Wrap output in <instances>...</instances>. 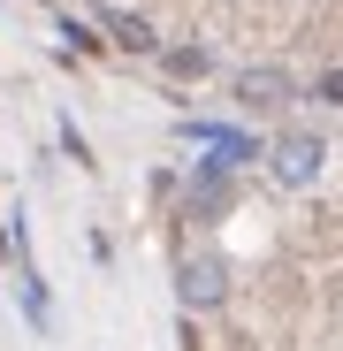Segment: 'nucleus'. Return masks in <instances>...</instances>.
<instances>
[{
    "label": "nucleus",
    "instance_id": "1",
    "mask_svg": "<svg viewBox=\"0 0 343 351\" xmlns=\"http://www.w3.org/2000/svg\"><path fill=\"white\" fill-rule=\"evenodd\" d=\"M176 138L183 145H199L214 168H229V176H244V168H259V153H267V138L259 130H244V123H214V114H176Z\"/></svg>",
    "mask_w": 343,
    "mask_h": 351
},
{
    "label": "nucleus",
    "instance_id": "2",
    "mask_svg": "<svg viewBox=\"0 0 343 351\" xmlns=\"http://www.w3.org/2000/svg\"><path fill=\"white\" fill-rule=\"evenodd\" d=\"M267 176L282 191H313L320 184V168H328V138L320 130H282V138H267Z\"/></svg>",
    "mask_w": 343,
    "mask_h": 351
},
{
    "label": "nucleus",
    "instance_id": "3",
    "mask_svg": "<svg viewBox=\"0 0 343 351\" xmlns=\"http://www.w3.org/2000/svg\"><path fill=\"white\" fill-rule=\"evenodd\" d=\"M176 306H183V313L229 306V260H221V252H183V260H176Z\"/></svg>",
    "mask_w": 343,
    "mask_h": 351
},
{
    "label": "nucleus",
    "instance_id": "4",
    "mask_svg": "<svg viewBox=\"0 0 343 351\" xmlns=\"http://www.w3.org/2000/svg\"><path fill=\"white\" fill-rule=\"evenodd\" d=\"M237 206V176L214 168V160H191V184H183V221H221Z\"/></svg>",
    "mask_w": 343,
    "mask_h": 351
},
{
    "label": "nucleus",
    "instance_id": "5",
    "mask_svg": "<svg viewBox=\"0 0 343 351\" xmlns=\"http://www.w3.org/2000/svg\"><path fill=\"white\" fill-rule=\"evenodd\" d=\"M305 84L290 77V69H275V62H259V69H237V99H244V114H275V107H290Z\"/></svg>",
    "mask_w": 343,
    "mask_h": 351
},
{
    "label": "nucleus",
    "instance_id": "6",
    "mask_svg": "<svg viewBox=\"0 0 343 351\" xmlns=\"http://www.w3.org/2000/svg\"><path fill=\"white\" fill-rule=\"evenodd\" d=\"M99 38L123 46V53H138V62H153V53H160V31H153L138 8H99Z\"/></svg>",
    "mask_w": 343,
    "mask_h": 351
},
{
    "label": "nucleus",
    "instance_id": "7",
    "mask_svg": "<svg viewBox=\"0 0 343 351\" xmlns=\"http://www.w3.org/2000/svg\"><path fill=\"white\" fill-rule=\"evenodd\" d=\"M160 69L176 84H199V77H214V46H160Z\"/></svg>",
    "mask_w": 343,
    "mask_h": 351
},
{
    "label": "nucleus",
    "instance_id": "8",
    "mask_svg": "<svg viewBox=\"0 0 343 351\" xmlns=\"http://www.w3.org/2000/svg\"><path fill=\"white\" fill-rule=\"evenodd\" d=\"M53 31H62V53H69V62H92V53H107L99 23H84V16H69V8H62V23H53Z\"/></svg>",
    "mask_w": 343,
    "mask_h": 351
},
{
    "label": "nucleus",
    "instance_id": "9",
    "mask_svg": "<svg viewBox=\"0 0 343 351\" xmlns=\"http://www.w3.org/2000/svg\"><path fill=\"white\" fill-rule=\"evenodd\" d=\"M53 138H62V153H69L77 168H99V160H92V138H84V130L69 123V114H62V123H53Z\"/></svg>",
    "mask_w": 343,
    "mask_h": 351
},
{
    "label": "nucleus",
    "instance_id": "10",
    "mask_svg": "<svg viewBox=\"0 0 343 351\" xmlns=\"http://www.w3.org/2000/svg\"><path fill=\"white\" fill-rule=\"evenodd\" d=\"M313 99H328V107H343V69H313V84H305Z\"/></svg>",
    "mask_w": 343,
    "mask_h": 351
},
{
    "label": "nucleus",
    "instance_id": "11",
    "mask_svg": "<svg viewBox=\"0 0 343 351\" xmlns=\"http://www.w3.org/2000/svg\"><path fill=\"white\" fill-rule=\"evenodd\" d=\"M0 260H16V245H8V221H0Z\"/></svg>",
    "mask_w": 343,
    "mask_h": 351
}]
</instances>
